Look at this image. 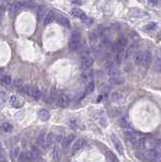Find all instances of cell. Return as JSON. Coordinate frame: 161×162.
Instances as JSON below:
<instances>
[{
    "instance_id": "6da1fadb",
    "label": "cell",
    "mask_w": 161,
    "mask_h": 162,
    "mask_svg": "<svg viewBox=\"0 0 161 162\" xmlns=\"http://www.w3.org/2000/svg\"><path fill=\"white\" fill-rule=\"evenodd\" d=\"M137 158L143 161H153L158 159V152L154 149H142L136 153Z\"/></svg>"
},
{
    "instance_id": "7a4b0ae2",
    "label": "cell",
    "mask_w": 161,
    "mask_h": 162,
    "mask_svg": "<svg viewBox=\"0 0 161 162\" xmlns=\"http://www.w3.org/2000/svg\"><path fill=\"white\" fill-rule=\"evenodd\" d=\"M158 145H159V142H158L156 139L145 137V138L140 139L137 147L140 149H155Z\"/></svg>"
},
{
    "instance_id": "3957f363",
    "label": "cell",
    "mask_w": 161,
    "mask_h": 162,
    "mask_svg": "<svg viewBox=\"0 0 161 162\" xmlns=\"http://www.w3.org/2000/svg\"><path fill=\"white\" fill-rule=\"evenodd\" d=\"M81 47V36H80L79 31H74L71 36L70 43H69V49L71 51L75 52L78 51Z\"/></svg>"
},
{
    "instance_id": "277c9868",
    "label": "cell",
    "mask_w": 161,
    "mask_h": 162,
    "mask_svg": "<svg viewBox=\"0 0 161 162\" xmlns=\"http://www.w3.org/2000/svg\"><path fill=\"white\" fill-rule=\"evenodd\" d=\"M27 94L28 96L33 97L34 99H36V100H39L40 98L42 97L41 90H40L37 86H34V85H27Z\"/></svg>"
},
{
    "instance_id": "5b68a950",
    "label": "cell",
    "mask_w": 161,
    "mask_h": 162,
    "mask_svg": "<svg viewBox=\"0 0 161 162\" xmlns=\"http://www.w3.org/2000/svg\"><path fill=\"white\" fill-rule=\"evenodd\" d=\"M125 136H126V138L128 139L129 142H130L132 145L137 147L138 143H139V140L141 138L136 132H134V131H132V130L128 129L127 131H125Z\"/></svg>"
},
{
    "instance_id": "8992f818",
    "label": "cell",
    "mask_w": 161,
    "mask_h": 162,
    "mask_svg": "<svg viewBox=\"0 0 161 162\" xmlns=\"http://www.w3.org/2000/svg\"><path fill=\"white\" fill-rule=\"evenodd\" d=\"M152 61H153V55H152L151 51L150 50L144 51V56H143L141 65H142L144 68H149L150 65L152 64Z\"/></svg>"
},
{
    "instance_id": "52a82bcc",
    "label": "cell",
    "mask_w": 161,
    "mask_h": 162,
    "mask_svg": "<svg viewBox=\"0 0 161 162\" xmlns=\"http://www.w3.org/2000/svg\"><path fill=\"white\" fill-rule=\"evenodd\" d=\"M21 9H24V8H22L21 1H15V2H13V3L10 5L9 11H8V12H9L10 16H14L17 12H19Z\"/></svg>"
},
{
    "instance_id": "ba28073f",
    "label": "cell",
    "mask_w": 161,
    "mask_h": 162,
    "mask_svg": "<svg viewBox=\"0 0 161 162\" xmlns=\"http://www.w3.org/2000/svg\"><path fill=\"white\" fill-rule=\"evenodd\" d=\"M111 142H113L114 148H116L118 153H119L120 155H124V153H125V151H124V146L120 139L118 138L117 136H113V137H111Z\"/></svg>"
},
{
    "instance_id": "9c48e42d",
    "label": "cell",
    "mask_w": 161,
    "mask_h": 162,
    "mask_svg": "<svg viewBox=\"0 0 161 162\" xmlns=\"http://www.w3.org/2000/svg\"><path fill=\"white\" fill-rule=\"evenodd\" d=\"M9 102L13 108H16V109H19L24 105V100H22L21 98H19L18 96H16V95H11L9 98Z\"/></svg>"
},
{
    "instance_id": "30bf717a",
    "label": "cell",
    "mask_w": 161,
    "mask_h": 162,
    "mask_svg": "<svg viewBox=\"0 0 161 162\" xmlns=\"http://www.w3.org/2000/svg\"><path fill=\"white\" fill-rule=\"evenodd\" d=\"M69 99L68 95L66 94H60L58 98H57V105H58L60 108H66L69 105Z\"/></svg>"
},
{
    "instance_id": "8fae6325",
    "label": "cell",
    "mask_w": 161,
    "mask_h": 162,
    "mask_svg": "<svg viewBox=\"0 0 161 162\" xmlns=\"http://www.w3.org/2000/svg\"><path fill=\"white\" fill-rule=\"evenodd\" d=\"M126 46H127V39L123 36L120 37L116 42V49L118 50V52L124 51L126 49Z\"/></svg>"
},
{
    "instance_id": "7c38bea8",
    "label": "cell",
    "mask_w": 161,
    "mask_h": 162,
    "mask_svg": "<svg viewBox=\"0 0 161 162\" xmlns=\"http://www.w3.org/2000/svg\"><path fill=\"white\" fill-rule=\"evenodd\" d=\"M37 145H38L40 148H42L43 150H47V144H46V136L45 133H42L41 135L39 136L38 139H37Z\"/></svg>"
},
{
    "instance_id": "4fadbf2b",
    "label": "cell",
    "mask_w": 161,
    "mask_h": 162,
    "mask_svg": "<svg viewBox=\"0 0 161 162\" xmlns=\"http://www.w3.org/2000/svg\"><path fill=\"white\" fill-rule=\"evenodd\" d=\"M28 155H30V157L31 159H34V160L40 159L42 157V153L38 148H37V147H31V150H30V153H28Z\"/></svg>"
},
{
    "instance_id": "5bb4252c",
    "label": "cell",
    "mask_w": 161,
    "mask_h": 162,
    "mask_svg": "<svg viewBox=\"0 0 161 162\" xmlns=\"http://www.w3.org/2000/svg\"><path fill=\"white\" fill-rule=\"evenodd\" d=\"M92 64H93V58H91V57L81 60V67L82 69H84V70L89 69L92 66Z\"/></svg>"
},
{
    "instance_id": "9a60e30c",
    "label": "cell",
    "mask_w": 161,
    "mask_h": 162,
    "mask_svg": "<svg viewBox=\"0 0 161 162\" xmlns=\"http://www.w3.org/2000/svg\"><path fill=\"white\" fill-rule=\"evenodd\" d=\"M14 86H15L16 89L19 92H21V93H27V85H24L21 80L14 81Z\"/></svg>"
},
{
    "instance_id": "2e32d148",
    "label": "cell",
    "mask_w": 161,
    "mask_h": 162,
    "mask_svg": "<svg viewBox=\"0 0 161 162\" xmlns=\"http://www.w3.org/2000/svg\"><path fill=\"white\" fill-rule=\"evenodd\" d=\"M55 13L53 12V11H50V12H48L47 14H46V16L44 17V25L46 27V25L50 24L51 22L54 21V19H55Z\"/></svg>"
},
{
    "instance_id": "e0dca14e",
    "label": "cell",
    "mask_w": 161,
    "mask_h": 162,
    "mask_svg": "<svg viewBox=\"0 0 161 162\" xmlns=\"http://www.w3.org/2000/svg\"><path fill=\"white\" fill-rule=\"evenodd\" d=\"M108 73L111 77V76H117V75H119L120 72H119V69H118L114 65L108 64Z\"/></svg>"
},
{
    "instance_id": "ac0fdd59",
    "label": "cell",
    "mask_w": 161,
    "mask_h": 162,
    "mask_svg": "<svg viewBox=\"0 0 161 162\" xmlns=\"http://www.w3.org/2000/svg\"><path fill=\"white\" fill-rule=\"evenodd\" d=\"M74 139H75V135H74V134H71V135L67 136L66 138H64V140H63V142H62L63 147H64V148H67V147H69V146H70V144L73 142Z\"/></svg>"
},
{
    "instance_id": "d6986e66",
    "label": "cell",
    "mask_w": 161,
    "mask_h": 162,
    "mask_svg": "<svg viewBox=\"0 0 161 162\" xmlns=\"http://www.w3.org/2000/svg\"><path fill=\"white\" fill-rule=\"evenodd\" d=\"M71 13H72V15L74 17H77V18H80V19H83L86 16L85 13L83 12L81 9H79V8H74V9H72V12Z\"/></svg>"
},
{
    "instance_id": "ffe728a7",
    "label": "cell",
    "mask_w": 161,
    "mask_h": 162,
    "mask_svg": "<svg viewBox=\"0 0 161 162\" xmlns=\"http://www.w3.org/2000/svg\"><path fill=\"white\" fill-rule=\"evenodd\" d=\"M55 136H54L53 133H50L47 137H46V144H47V148L49 149L50 147L53 146L54 142H55Z\"/></svg>"
},
{
    "instance_id": "44dd1931",
    "label": "cell",
    "mask_w": 161,
    "mask_h": 162,
    "mask_svg": "<svg viewBox=\"0 0 161 162\" xmlns=\"http://www.w3.org/2000/svg\"><path fill=\"white\" fill-rule=\"evenodd\" d=\"M39 118H41L42 121H48L50 118V112L47 109H41L39 112Z\"/></svg>"
},
{
    "instance_id": "7402d4cb",
    "label": "cell",
    "mask_w": 161,
    "mask_h": 162,
    "mask_svg": "<svg viewBox=\"0 0 161 162\" xmlns=\"http://www.w3.org/2000/svg\"><path fill=\"white\" fill-rule=\"evenodd\" d=\"M89 57H91L90 49L87 47H84L82 49L81 53H80V59L83 60V59H86V58H89Z\"/></svg>"
},
{
    "instance_id": "603a6c76",
    "label": "cell",
    "mask_w": 161,
    "mask_h": 162,
    "mask_svg": "<svg viewBox=\"0 0 161 162\" xmlns=\"http://www.w3.org/2000/svg\"><path fill=\"white\" fill-rule=\"evenodd\" d=\"M58 22L61 25H63V27H68V28L70 27V21H69V19L64 15L58 16Z\"/></svg>"
},
{
    "instance_id": "cb8c5ba5",
    "label": "cell",
    "mask_w": 161,
    "mask_h": 162,
    "mask_svg": "<svg viewBox=\"0 0 161 162\" xmlns=\"http://www.w3.org/2000/svg\"><path fill=\"white\" fill-rule=\"evenodd\" d=\"M83 145H84V141H83V140H77L75 142V144H74V146H73V153H74V154L77 153L78 151H80V150L82 149Z\"/></svg>"
},
{
    "instance_id": "d4e9b609",
    "label": "cell",
    "mask_w": 161,
    "mask_h": 162,
    "mask_svg": "<svg viewBox=\"0 0 161 162\" xmlns=\"http://www.w3.org/2000/svg\"><path fill=\"white\" fill-rule=\"evenodd\" d=\"M143 56H144V51H140V50L136 55H135V63H136V65H141Z\"/></svg>"
},
{
    "instance_id": "484cf974",
    "label": "cell",
    "mask_w": 161,
    "mask_h": 162,
    "mask_svg": "<svg viewBox=\"0 0 161 162\" xmlns=\"http://www.w3.org/2000/svg\"><path fill=\"white\" fill-rule=\"evenodd\" d=\"M0 82H1V84H3L5 86H9L12 81H11L10 76H8V75H3V76L1 77V79H0Z\"/></svg>"
},
{
    "instance_id": "4316f807",
    "label": "cell",
    "mask_w": 161,
    "mask_h": 162,
    "mask_svg": "<svg viewBox=\"0 0 161 162\" xmlns=\"http://www.w3.org/2000/svg\"><path fill=\"white\" fill-rule=\"evenodd\" d=\"M110 81L113 85H119V84H122L123 83V79L119 76V75H117V76H111Z\"/></svg>"
},
{
    "instance_id": "83f0119b",
    "label": "cell",
    "mask_w": 161,
    "mask_h": 162,
    "mask_svg": "<svg viewBox=\"0 0 161 162\" xmlns=\"http://www.w3.org/2000/svg\"><path fill=\"white\" fill-rule=\"evenodd\" d=\"M123 94H121L120 92H114V93L111 94V100L114 102H119V101H122L123 100Z\"/></svg>"
},
{
    "instance_id": "f1b7e54d",
    "label": "cell",
    "mask_w": 161,
    "mask_h": 162,
    "mask_svg": "<svg viewBox=\"0 0 161 162\" xmlns=\"http://www.w3.org/2000/svg\"><path fill=\"white\" fill-rule=\"evenodd\" d=\"M1 128H2V130L5 132V133H9V132H11L12 131V126H11V124L10 123H3L2 124V126H1Z\"/></svg>"
},
{
    "instance_id": "f546056e",
    "label": "cell",
    "mask_w": 161,
    "mask_h": 162,
    "mask_svg": "<svg viewBox=\"0 0 161 162\" xmlns=\"http://www.w3.org/2000/svg\"><path fill=\"white\" fill-rule=\"evenodd\" d=\"M120 126L124 129H130L131 128V125L129 124V122L126 120L125 118H122L120 120Z\"/></svg>"
},
{
    "instance_id": "4dcf8cb0",
    "label": "cell",
    "mask_w": 161,
    "mask_h": 162,
    "mask_svg": "<svg viewBox=\"0 0 161 162\" xmlns=\"http://www.w3.org/2000/svg\"><path fill=\"white\" fill-rule=\"evenodd\" d=\"M60 155H61V152H60V148L58 146H56L54 148V151H53V158L54 160H59L60 159Z\"/></svg>"
},
{
    "instance_id": "1f68e13d",
    "label": "cell",
    "mask_w": 161,
    "mask_h": 162,
    "mask_svg": "<svg viewBox=\"0 0 161 162\" xmlns=\"http://www.w3.org/2000/svg\"><path fill=\"white\" fill-rule=\"evenodd\" d=\"M82 21L86 27H90V25L93 24V19L90 18V17H87V16H85L84 18L82 19Z\"/></svg>"
},
{
    "instance_id": "d6a6232c",
    "label": "cell",
    "mask_w": 161,
    "mask_h": 162,
    "mask_svg": "<svg viewBox=\"0 0 161 162\" xmlns=\"http://www.w3.org/2000/svg\"><path fill=\"white\" fill-rule=\"evenodd\" d=\"M21 4L24 9H28V8L34 7V3L31 1H21Z\"/></svg>"
},
{
    "instance_id": "836d02e7",
    "label": "cell",
    "mask_w": 161,
    "mask_h": 162,
    "mask_svg": "<svg viewBox=\"0 0 161 162\" xmlns=\"http://www.w3.org/2000/svg\"><path fill=\"white\" fill-rule=\"evenodd\" d=\"M94 87H95V86H94V83L92 81H90L87 86V88H86V93H92L94 91Z\"/></svg>"
},
{
    "instance_id": "e575fe53",
    "label": "cell",
    "mask_w": 161,
    "mask_h": 162,
    "mask_svg": "<svg viewBox=\"0 0 161 162\" xmlns=\"http://www.w3.org/2000/svg\"><path fill=\"white\" fill-rule=\"evenodd\" d=\"M46 12V7L45 6H41L39 8L38 10V17L39 18H42V17H44V14Z\"/></svg>"
},
{
    "instance_id": "d590c367",
    "label": "cell",
    "mask_w": 161,
    "mask_h": 162,
    "mask_svg": "<svg viewBox=\"0 0 161 162\" xmlns=\"http://www.w3.org/2000/svg\"><path fill=\"white\" fill-rule=\"evenodd\" d=\"M155 28H156V24H153V22H151V24H146L144 30L145 31H154Z\"/></svg>"
},
{
    "instance_id": "8d00e7d4",
    "label": "cell",
    "mask_w": 161,
    "mask_h": 162,
    "mask_svg": "<svg viewBox=\"0 0 161 162\" xmlns=\"http://www.w3.org/2000/svg\"><path fill=\"white\" fill-rule=\"evenodd\" d=\"M106 157H108V159L110 161H118V158L111 151H108V155H106Z\"/></svg>"
},
{
    "instance_id": "74e56055",
    "label": "cell",
    "mask_w": 161,
    "mask_h": 162,
    "mask_svg": "<svg viewBox=\"0 0 161 162\" xmlns=\"http://www.w3.org/2000/svg\"><path fill=\"white\" fill-rule=\"evenodd\" d=\"M5 99H6V94H5L4 91L0 90V105H1L2 103L4 102Z\"/></svg>"
},
{
    "instance_id": "f35d334b",
    "label": "cell",
    "mask_w": 161,
    "mask_h": 162,
    "mask_svg": "<svg viewBox=\"0 0 161 162\" xmlns=\"http://www.w3.org/2000/svg\"><path fill=\"white\" fill-rule=\"evenodd\" d=\"M28 154H27V153H21V155H19V158H18V161H25L28 159Z\"/></svg>"
},
{
    "instance_id": "ab89813d",
    "label": "cell",
    "mask_w": 161,
    "mask_h": 162,
    "mask_svg": "<svg viewBox=\"0 0 161 162\" xmlns=\"http://www.w3.org/2000/svg\"><path fill=\"white\" fill-rule=\"evenodd\" d=\"M145 12H142V11H138L137 9H135V13L133 12V13H132V15H133V16H135V17H141V16H143V15H145Z\"/></svg>"
},
{
    "instance_id": "60d3db41",
    "label": "cell",
    "mask_w": 161,
    "mask_h": 162,
    "mask_svg": "<svg viewBox=\"0 0 161 162\" xmlns=\"http://www.w3.org/2000/svg\"><path fill=\"white\" fill-rule=\"evenodd\" d=\"M149 3H150L151 5H153V6H157V5L160 4L161 0H148Z\"/></svg>"
},
{
    "instance_id": "b9f144b4",
    "label": "cell",
    "mask_w": 161,
    "mask_h": 162,
    "mask_svg": "<svg viewBox=\"0 0 161 162\" xmlns=\"http://www.w3.org/2000/svg\"><path fill=\"white\" fill-rule=\"evenodd\" d=\"M5 9H6V6H5L4 4L0 6V19H1L2 16H3V14H4V12H5Z\"/></svg>"
},
{
    "instance_id": "7bdbcfd3",
    "label": "cell",
    "mask_w": 161,
    "mask_h": 162,
    "mask_svg": "<svg viewBox=\"0 0 161 162\" xmlns=\"http://www.w3.org/2000/svg\"><path fill=\"white\" fill-rule=\"evenodd\" d=\"M69 126H70L71 129H75L76 128V122L75 121H70L69 122Z\"/></svg>"
},
{
    "instance_id": "ee69618b",
    "label": "cell",
    "mask_w": 161,
    "mask_h": 162,
    "mask_svg": "<svg viewBox=\"0 0 161 162\" xmlns=\"http://www.w3.org/2000/svg\"><path fill=\"white\" fill-rule=\"evenodd\" d=\"M157 68H158V70L161 72V58H159L157 61Z\"/></svg>"
},
{
    "instance_id": "f6af8a7d",
    "label": "cell",
    "mask_w": 161,
    "mask_h": 162,
    "mask_svg": "<svg viewBox=\"0 0 161 162\" xmlns=\"http://www.w3.org/2000/svg\"><path fill=\"white\" fill-rule=\"evenodd\" d=\"M72 2H73V3H75V4L80 5V4L83 3V0H72Z\"/></svg>"
},
{
    "instance_id": "bcb514c9",
    "label": "cell",
    "mask_w": 161,
    "mask_h": 162,
    "mask_svg": "<svg viewBox=\"0 0 161 162\" xmlns=\"http://www.w3.org/2000/svg\"><path fill=\"white\" fill-rule=\"evenodd\" d=\"M2 76H3V74H2V72L0 71V79H1V77H2Z\"/></svg>"
},
{
    "instance_id": "7dc6e473",
    "label": "cell",
    "mask_w": 161,
    "mask_h": 162,
    "mask_svg": "<svg viewBox=\"0 0 161 162\" xmlns=\"http://www.w3.org/2000/svg\"><path fill=\"white\" fill-rule=\"evenodd\" d=\"M0 160H1V156H0Z\"/></svg>"
}]
</instances>
